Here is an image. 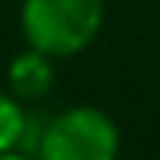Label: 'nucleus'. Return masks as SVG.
Wrapping results in <instances>:
<instances>
[{
    "label": "nucleus",
    "instance_id": "f257e3e1",
    "mask_svg": "<svg viewBox=\"0 0 160 160\" xmlns=\"http://www.w3.org/2000/svg\"><path fill=\"white\" fill-rule=\"evenodd\" d=\"M103 27V0H23L20 30L27 47L47 57H73L97 40Z\"/></svg>",
    "mask_w": 160,
    "mask_h": 160
},
{
    "label": "nucleus",
    "instance_id": "f03ea898",
    "mask_svg": "<svg viewBox=\"0 0 160 160\" xmlns=\"http://www.w3.org/2000/svg\"><path fill=\"white\" fill-rule=\"evenodd\" d=\"M120 130L100 107L77 103L60 110L37 133L33 160H117Z\"/></svg>",
    "mask_w": 160,
    "mask_h": 160
},
{
    "label": "nucleus",
    "instance_id": "7ed1b4c3",
    "mask_svg": "<svg viewBox=\"0 0 160 160\" xmlns=\"http://www.w3.org/2000/svg\"><path fill=\"white\" fill-rule=\"evenodd\" d=\"M53 87V57L27 47L23 53L10 60L7 67V90L23 103V100H40Z\"/></svg>",
    "mask_w": 160,
    "mask_h": 160
},
{
    "label": "nucleus",
    "instance_id": "20e7f679",
    "mask_svg": "<svg viewBox=\"0 0 160 160\" xmlns=\"http://www.w3.org/2000/svg\"><path fill=\"white\" fill-rule=\"evenodd\" d=\"M27 110L10 90L0 87V153L7 150H23V140H27Z\"/></svg>",
    "mask_w": 160,
    "mask_h": 160
},
{
    "label": "nucleus",
    "instance_id": "39448f33",
    "mask_svg": "<svg viewBox=\"0 0 160 160\" xmlns=\"http://www.w3.org/2000/svg\"><path fill=\"white\" fill-rule=\"evenodd\" d=\"M0 160H33V157L23 150H7V153H0Z\"/></svg>",
    "mask_w": 160,
    "mask_h": 160
}]
</instances>
